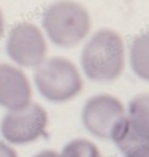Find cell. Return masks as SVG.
Instances as JSON below:
<instances>
[{"label":"cell","mask_w":149,"mask_h":157,"mask_svg":"<svg viewBox=\"0 0 149 157\" xmlns=\"http://www.w3.org/2000/svg\"><path fill=\"white\" fill-rule=\"evenodd\" d=\"M34 83L47 101L66 103L83 90V80L77 66L63 56L48 58L35 67Z\"/></svg>","instance_id":"cell-3"},{"label":"cell","mask_w":149,"mask_h":157,"mask_svg":"<svg viewBox=\"0 0 149 157\" xmlns=\"http://www.w3.org/2000/svg\"><path fill=\"white\" fill-rule=\"evenodd\" d=\"M42 26L55 45L71 48L87 37L91 19L87 8L77 2H56L44 11Z\"/></svg>","instance_id":"cell-2"},{"label":"cell","mask_w":149,"mask_h":157,"mask_svg":"<svg viewBox=\"0 0 149 157\" xmlns=\"http://www.w3.org/2000/svg\"><path fill=\"white\" fill-rule=\"evenodd\" d=\"M6 53L10 59L23 67H39L47 59V40L32 23H18L6 37Z\"/></svg>","instance_id":"cell-5"},{"label":"cell","mask_w":149,"mask_h":157,"mask_svg":"<svg viewBox=\"0 0 149 157\" xmlns=\"http://www.w3.org/2000/svg\"><path fill=\"white\" fill-rule=\"evenodd\" d=\"M125 116V108L116 96L101 93L88 98L82 109V124L96 138H109L114 125Z\"/></svg>","instance_id":"cell-6"},{"label":"cell","mask_w":149,"mask_h":157,"mask_svg":"<svg viewBox=\"0 0 149 157\" xmlns=\"http://www.w3.org/2000/svg\"><path fill=\"white\" fill-rule=\"evenodd\" d=\"M48 125V114L37 103H31L18 111H10L2 117L0 133L6 143L29 144L44 136Z\"/></svg>","instance_id":"cell-4"},{"label":"cell","mask_w":149,"mask_h":157,"mask_svg":"<svg viewBox=\"0 0 149 157\" xmlns=\"http://www.w3.org/2000/svg\"><path fill=\"white\" fill-rule=\"evenodd\" d=\"M3 31H5V18H3V13L0 10V39L3 35Z\"/></svg>","instance_id":"cell-14"},{"label":"cell","mask_w":149,"mask_h":157,"mask_svg":"<svg viewBox=\"0 0 149 157\" xmlns=\"http://www.w3.org/2000/svg\"><path fill=\"white\" fill-rule=\"evenodd\" d=\"M32 88L27 75L19 67L0 63V106L6 111H18L31 104Z\"/></svg>","instance_id":"cell-7"},{"label":"cell","mask_w":149,"mask_h":157,"mask_svg":"<svg viewBox=\"0 0 149 157\" xmlns=\"http://www.w3.org/2000/svg\"><path fill=\"white\" fill-rule=\"evenodd\" d=\"M80 64L85 75L95 82H111L122 75L125 67V45L114 29H99L85 44Z\"/></svg>","instance_id":"cell-1"},{"label":"cell","mask_w":149,"mask_h":157,"mask_svg":"<svg viewBox=\"0 0 149 157\" xmlns=\"http://www.w3.org/2000/svg\"><path fill=\"white\" fill-rule=\"evenodd\" d=\"M128 59L133 72L139 78L149 82V31L141 32L133 39Z\"/></svg>","instance_id":"cell-9"},{"label":"cell","mask_w":149,"mask_h":157,"mask_svg":"<svg viewBox=\"0 0 149 157\" xmlns=\"http://www.w3.org/2000/svg\"><path fill=\"white\" fill-rule=\"evenodd\" d=\"M124 155L125 157H149V144H138Z\"/></svg>","instance_id":"cell-11"},{"label":"cell","mask_w":149,"mask_h":157,"mask_svg":"<svg viewBox=\"0 0 149 157\" xmlns=\"http://www.w3.org/2000/svg\"><path fill=\"white\" fill-rule=\"evenodd\" d=\"M0 157H18L16 151L5 141H0Z\"/></svg>","instance_id":"cell-12"},{"label":"cell","mask_w":149,"mask_h":157,"mask_svg":"<svg viewBox=\"0 0 149 157\" xmlns=\"http://www.w3.org/2000/svg\"><path fill=\"white\" fill-rule=\"evenodd\" d=\"M34 157H61L56 151H52V149H45V151H40L39 154H35Z\"/></svg>","instance_id":"cell-13"},{"label":"cell","mask_w":149,"mask_h":157,"mask_svg":"<svg viewBox=\"0 0 149 157\" xmlns=\"http://www.w3.org/2000/svg\"><path fill=\"white\" fill-rule=\"evenodd\" d=\"M130 130L141 144H149V93H141L128 103L125 111Z\"/></svg>","instance_id":"cell-8"},{"label":"cell","mask_w":149,"mask_h":157,"mask_svg":"<svg viewBox=\"0 0 149 157\" xmlns=\"http://www.w3.org/2000/svg\"><path fill=\"white\" fill-rule=\"evenodd\" d=\"M61 157H101L99 149L95 143L85 138H77L64 144L59 154Z\"/></svg>","instance_id":"cell-10"}]
</instances>
